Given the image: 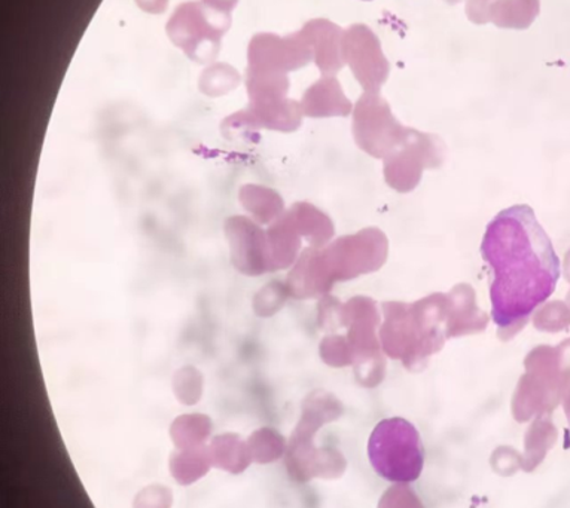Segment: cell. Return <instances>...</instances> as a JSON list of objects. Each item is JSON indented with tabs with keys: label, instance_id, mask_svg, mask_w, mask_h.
Segmentation results:
<instances>
[{
	"label": "cell",
	"instance_id": "3",
	"mask_svg": "<svg viewBox=\"0 0 570 508\" xmlns=\"http://www.w3.org/2000/svg\"><path fill=\"white\" fill-rule=\"evenodd\" d=\"M361 2H371V0H361Z\"/></svg>",
	"mask_w": 570,
	"mask_h": 508
},
{
	"label": "cell",
	"instance_id": "1",
	"mask_svg": "<svg viewBox=\"0 0 570 508\" xmlns=\"http://www.w3.org/2000/svg\"><path fill=\"white\" fill-rule=\"evenodd\" d=\"M481 256L489 265L492 318L499 329L524 321L554 293L560 259L532 207H508L485 228Z\"/></svg>",
	"mask_w": 570,
	"mask_h": 508
},
{
	"label": "cell",
	"instance_id": "2",
	"mask_svg": "<svg viewBox=\"0 0 570 508\" xmlns=\"http://www.w3.org/2000/svg\"><path fill=\"white\" fill-rule=\"evenodd\" d=\"M368 458L375 472L392 484H413L422 476L424 448L417 428L404 418L380 421L371 432Z\"/></svg>",
	"mask_w": 570,
	"mask_h": 508
}]
</instances>
